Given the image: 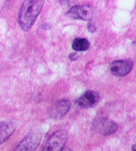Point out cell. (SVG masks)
<instances>
[{
    "instance_id": "1",
    "label": "cell",
    "mask_w": 136,
    "mask_h": 151,
    "mask_svg": "<svg viewBox=\"0 0 136 151\" xmlns=\"http://www.w3.org/2000/svg\"><path fill=\"white\" fill-rule=\"evenodd\" d=\"M45 0H25L19 12V22L25 32H29L32 27L40 14Z\"/></svg>"
},
{
    "instance_id": "2",
    "label": "cell",
    "mask_w": 136,
    "mask_h": 151,
    "mask_svg": "<svg viewBox=\"0 0 136 151\" xmlns=\"http://www.w3.org/2000/svg\"><path fill=\"white\" fill-rule=\"evenodd\" d=\"M41 133L40 131L33 130L23 138L14 151H35L41 140Z\"/></svg>"
},
{
    "instance_id": "3",
    "label": "cell",
    "mask_w": 136,
    "mask_h": 151,
    "mask_svg": "<svg viewBox=\"0 0 136 151\" xmlns=\"http://www.w3.org/2000/svg\"><path fill=\"white\" fill-rule=\"evenodd\" d=\"M68 137L67 132L59 130L49 137L42 151H62Z\"/></svg>"
},
{
    "instance_id": "4",
    "label": "cell",
    "mask_w": 136,
    "mask_h": 151,
    "mask_svg": "<svg viewBox=\"0 0 136 151\" xmlns=\"http://www.w3.org/2000/svg\"><path fill=\"white\" fill-rule=\"evenodd\" d=\"M93 15V8L88 4L74 6L67 12V15L70 18L88 22L91 19Z\"/></svg>"
},
{
    "instance_id": "5",
    "label": "cell",
    "mask_w": 136,
    "mask_h": 151,
    "mask_svg": "<svg viewBox=\"0 0 136 151\" xmlns=\"http://www.w3.org/2000/svg\"><path fill=\"white\" fill-rule=\"evenodd\" d=\"M133 62L131 60H118L112 62L110 71L117 77H124L129 73L133 69Z\"/></svg>"
},
{
    "instance_id": "6",
    "label": "cell",
    "mask_w": 136,
    "mask_h": 151,
    "mask_svg": "<svg viewBox=\"0 0 136 151\" xmlns=\"http://www.w3.org/2000/svg\"><path fill=\"white\" fill-rule=\"evenodd\" d=\"M100 100L99 94L93 91H88L78 99L77 103L83 108H90L98 105Z\"/></svg>"
},
{
    "instance_id": "7",
    "label": "cell",
    "mask_w": 136,
    "mask_h": 151,
    "mask_svg": "<svg viewBox=\"0 0 136 151\" xmlns=\"http://www.w3.org/2000/svg\"><path fill=\"white\" fill-rule=\"evenodd\" d=\"M71 102L69 100H59L55 104L51 111V115L54 119H61L71 108Z\"/></svg>"
},
{
    "instance_id": "8",
    "label": "cell",
    "mask_w": 136,
    "mask_h": 151,
    "mask_svg": "<svg viewBox=\"0 0 136 151\" xmlns=\"http://www.w3.org/2000/svg\"><path fill=\"white\" fill-rule=\"evenodd\" d=\"M16 129V124L11 121L0 122V145L9 139Z\"/></svg>"
},
{
    "instance_id": "9",
    "label": "cell",
    "mask_w": 136,
    "mask_h": 151,
    "mask_svg": "<svg viewBox=\"0 0 136 151\" xmlns=\"http://www.w3.org/2000/svg\"><path fill=\"white\" fill-rule=\"evenodd\" d=\"M98 131L103 135L109 136L116 132L118 129V125L114 121L109 119H103L100 120L97 124Z\"/></svg>"
},
{
    "instance_id": "10",
    "label": "cell",
    "mask_w": 136,
    "mask_h": 151,
    "mask_svg": "<svg viewBox=\"0 0 136 151\" xmlns=\"http://www.w3.org/2000/svg\"><path fill=\"white\" fill-rule=\"evenodd\" d=\"M90 47V43L88 40L84 38H77L72 43V48L76 51H84Z\"/></svg>"
},
{
    "instance_id": "11",
    "label": "cell",
    "mask_w": 136,
    "mask_h": 151,
    "mask_svg": "<svg viewBox=\"0 0 136 151\" xmlns=\"http://www.w3.org/2000/svg\"><path fill=\"white\" fill-rule=\"evenodd\" d=\"M77 1V0H59L61 4L65 6H74V5L76 3Z\"/></svg>"
},
{
    "instance_id": "12",
    "label": "cell",
    "mask_w": 136,
    "mask_h": 151,
    "mask_svg": "<svg viewBox=\"0 0 136 151\" xmlns=\"http://www.w3.org/2000/svg\"><path fill=\"white\" fill-rule=\"evenodd\" d=\"M88 30L91 33H94L96 32V27H95V25H93L92 24V23H89L88 26Z\"/></svg>"
},
{
    "instance_id": "13",
    "label": "cell",
    "mask_w": 136,
    "mask_h": 151,
    "mask_svg": "<svg viewBox=\"0 0 136 151\" xmlns=\"http://www.w3.org/2000/svg\"><path fill=\"white\" fill-rule=\"evenodd\" d=\"M69 59L72 61H75L78 59V55L76 53H72L69 55Z\"/></svg>"
},
{
    "instance_id": "14",
    "label": "cell",
    "mask_w": 136,
    "mask_h": 151,
    "mask_svg": "<svg viewBox=\"0 0 136 151\" xmlns=\"http://www.w3.org/2000/svg\"><path fill=\"white\" fill-rule=\"evenodd\" d=\"M132 149V151H136V145H133Z\"/></svg>"
},
{
    "instance_id": "15",
    "label": "cell",
    "mask_w": 136,
    "mask_h": 151,
    "mask_svg": "<svg viewBox=\"0 0 136 151\" xmlns=\"http://www.w3.org/2000/svg\"><path fill=\"white\" fill-rule=\"evenodd\" d=\"M64 151H72V150H69V149H68V148H66V149H65V150H64Z\"/></svg>"
}]
</instances>
